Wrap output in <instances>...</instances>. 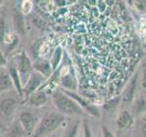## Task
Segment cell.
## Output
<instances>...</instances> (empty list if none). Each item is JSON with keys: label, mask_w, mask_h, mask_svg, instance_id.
Listing matches in <instances>:
<instances>
[{"label": "cell", "mask_w": 146, "mask_h": 137, "mask_svg": "<svg viewBox=\"0 0 146 137\" xmlns=\"http://www.w3.org/2000/svg\"><path fill=\"white\" fill-rule=\"evenodd\" d=\"M102 137H115V134H113L112 131L105 124L102 126Z\"/></svg>", "instance_id": "ffe728a7"}, {"label": "cell", "mask_w": 146, "mask_h": 137, "mask_svg": "<svg viewBox=\"0 0 146 137\" xmlns=\"http://www.w3.org/2000/svg\"><path fill=\"white\" fill-rule=\"evenodd\" d=\"M134 122L133 115L127 109H123L116 115V126L120 130H127L132 126Z\"/></svg>", "instance_id": "5b68a950"}, {"label": "cell", "mask_w": 146, "mask_h": 137, "mask_svg": "<svg viewBox=\"0 0 146 137\" xmlns=\"http://www.w3.org/2000/svg\"><path fill=\"white\" fill-rule=\"evenodd\" d=\"M121 102V96H118V97L113 98V99H110L109 100H107V102L103 104L102 111L105 113L115 112L117 110V108H118V105L120 104Z\"/></svg>", "instance_id": "8fae6325"}, {"label": "cell", "mask_w": 146, "mask_h": 137, "mask_svg": "<svg viewBox=\"0 0 146 137\" xmlns=\"http://www.w3.org/2000/svg\"><path fill=\"white\" fill-rule=\"evenodd\" d=\"M41 80H42L41 77L35 74V73L32 74L30 79L29 80V82H27L26 88H25V92L27 93V95H29L33 92V91H35L36 89L38 88L39 84L41 83Z\"/></svg>", "instance_id": "9c48e42d"}, {"label": "cell", "mask_w": 146, "mask_h": 137, "mask_svg": "<svg viewBox=\"0 0 146 137\" xmlns=\"http://www.w3.org/2000/svg\"><path fill=\"white\" fill-rule=\"evenodd\" d=\"M145 96H146V95H145Z\"/></svg>", "instance_id": "f1b7e54d"}, {"label": "cell", "mask_w": 146, "mask_h": 137, "mask_svg": "<svg viewBox=\"0 0 146 137\" xmlns=\"http://www.w3.org/2000/svg\"><path fill=\"white\" fill-rule=\"evenodd\" d=\"M10 76H11L12 81H13V84L16 85L18 91L21 92V85H20V81H19V77H18V73L16 68L13 67L10 68Z\"/></svg>", "instance_id": "ac0fdd59"}, {"label": "cell", "mask_w": 146, "mask_h": 137, "mask_svg": "<svg viewBox=\"0 0 146 137\" xmlns=\"http://www.w3.org/2000/svg\"><path fill=\"white\" fill-rule=\"evenodd\" d=\"M47 96L43 92H38V93H34L30 96L29 98V103L30 105L34 107H40L42 106L43 104L47 102Z\"/></svg>", "instance_id": "7c38bea8"}, {"label": "cell", "mask_w": 146, "mask_h": 137, "mask_svg": "<svg viewBox=\"0 0 146 137\" xmlns=\"http://www.w3.org/2000/svg\"><path fill=\"white\" fill-rule=\"evenodd\" d=\"M20 128H22L21 126H14L11 128V130L9 131V134L7 137H20L21 135V132H20Z\"/></svg>", "instance_id": "d6986e66"}, {"label": "cell", "mask_w": 146, "mask_h": 137, "mask_svg": "<svg viewBox=\"0 0 146 137\" xmlns=\"http://www.w3.org/2000/svg\"><path fill=\"white\" fill-rule=\"evenodd\" d=\"M64 119L65 117L62 114L57 113L48 114V115L44 116L36 128H35L34 137H41L55 131L63 122Z\"/></svg>", "instance_id": "7a4b0ae2"}, {"label": "cell", "mask_w": 146, "mask_h": 137, "mask_svg": "<svg viewBox=\"0 0 146 137\" xmlns=\"http://www.w3.org/2000/svg\"><path fill=\"white\" fill-rule=\"evenodd\" d=\"M141 117V134H143V137H146V113Z\"/></svg>", "instance_id": "603a6c76"}, {"label": "cell", "mask_w": 146, "mask_h": 137, "mask_svg": "<svg viewBox=\"0 0 146 137\" xmlns=\"http://www.w3.org/2000/svg\"><path fill=\"white\" fill-rule=\"evenodd\" d=\"M141 86L143 89H146V66L143 68L141 77Z\"/></svg>", "instance_id": "cb8c5ba5"}, {"label": "cell", "mask_w": 146, "mask_h": 137, "mask_svg": "<svg viewBox=\"0 0 146 137\" xmlns=\"http://www.w3.org/2000/svg\"><path fill=\"white\" fill-rule=\"evenodd\" d=\"M17 68L21 75L29 74L31 70V68H32L31 61L25 52H23L19 58V61H18V63H17Z\"/></svg>", "instance_id": "ba28073f"}, {"label": "cell", "mask_w": 146, "mask_h": 137, "mask_svg": "<svg viewBox=\"0 0 146 137\" xmlns=\"http://www.w3.org/2000/svg\"><path fill=\"white\" fill-rule=\"evenodd\" d=\"M0 127H1V124H0Z\"/></svg>", "instance_id": "83f0119b"}, {"label": "cell", "mask_w": 146, "mask_h": 137, "mask_svg": "<svg viewBox=\"0 0 146 137\" xmlns=\"http://www.w3.org/2000/svg\"><path fill=\"white\" fill-rule=\"evenodd\" d=\"M19 122L23 131H24L26 134H31L32 132L35 131V127H36V122L33 115L29 112H23L20 113L19 115Z\"/></svg>", "instance_id": "8992f818"}, {"label": "cell", "mask_w": 146, "mask_h": 137, "mask_svg": "<svg viewBox=\"0 0 146 137\" xmlns=\"http://www.w3.org/2000/svg\"><path fill=\"white\" fill-rule=\"evenodd\" d=\"M53 99L55 105L62 113L71 116H80L83 114V110L81 107L67 94L60 92L55 93Z\"/></svg>", "instance_id": "6da1fadb"}, {"label": "cell", "mask_w": 146, "mask_h": 137, "mask_svg": "<svg viewBox=\"0 0 146 137\" xmlns=\"http://www.w3.org/2000/svg\"><path fill=\"white\" fill-rule=\"evenodd\" d=\"M36 70H38L45 75H48L50 70H51V66L49 65V63L47 62L45 59H38L36 62Z\"/></svg>", "instance_id": "9a60e30c"}, {"label": "cell", "mask_w": 146, "mask_h": 137, "mask_svg": "<svg viewBox=\"0 0 146 137\" xmlns=\"http://www.w3.org/2000/svg\"><path fill=\"white\" fill-rule=\"evenodd\" d=\"M62 59V49L60 48H58L53 54V57L51 59V62H50V65L53 70H56L57 67L58 66V64L60 63V61Z\"/></svg>", "instance_id": "2e32d148"}, {"label": "cell", "mask_w": 146, "mask_h": 137, "mask_svg": "<svg viewBox=\"0 0 146 137\" xmlns=\"http://www.w3.org/2000/svg\"><path fill=\"white\" fill-rule=\"evenodd\" d=\"M65 93L68 96V97H70L72 100H74L75 102L81 107L82 110H83V109L86 110V111L88 112L90 115H92L94 117H100V115H102L100 109L97 106H95V105L90 103L89 102H86L85 99L76 95L75 93H71V92H70V91H68V90L65 91Z\"/></svg>", "instance_id": "277c9868"}, {"label": "cell", "mask_w": 146, "mask_h": 137, "mask_svg": "<svg viewBox=\"0 0 146 137\" xmlns=\"http://www.w3.org/2000/svg\"><path fill=\"white\" fill-rule=\"evenodd\" d=\"M1 3H2V2H1V1H0V5H1Z\"/></svg>", "instance_id": "4316f807"}, {"label": "cell", "mask_w": 146, "mask_h": 137, "mask_svg": "<svg viewBox=\"0 0 146 137\" xmlns=\"http://www.w3.org/2000/svg\"><path fill=\"white\" fill-rule=\"evenodd\" d=\"M83 137H93L90 127L86 121L83 122Z\"/></svg>", "instance_id": "44dd1931"}, {"label": "cell", "mask_w": 146, "mask_h": 137, "mask_svg": "<svg viewBox=\"0 0 146 137\" xmlns=\"http://www.w3.org/2000/svg\"><path fill=\"white\" fill-rule=\"evenodd\" d=\"M13 85L14 84L12 79L8 74H6V73L0 74V92L10 90L13 87Z\"/></svg>", "instance_id": "4fadbf2b"}, {"label": "cell", "mask_w": 146, "mask_h": 137, "mask_svg": "<svg viewBox=\"0 0 146 137\" xmlns=\"http://www.w3.org/2000/svg\"><path fill=\"white\" fill-rule=\"evenodd\" d=\"M79 127H80V122H76L73 124H71L70 127L68 128L67 132H65L63 137H76L78 131H79Z\"/></svg>", "instance_id": "e0dca14e"}, {"label": "cell", "mask_w": 146, "mask_h": 137, "mask_svg": "<svg viewBox=\"0 0 146 137\" xmlns=\"http://www.w3.org/2000/svg\"><path fill=\"white\" fill-rule=\"evenodd\" d=\"M14 25H15L16 30L19 34L24 35L26 33L24 19H23V17L20 15V14L17 13L16 15H14Z\"/></svg>", "instance_id": "5bb4252c"}, {"label": "cell", "mask_w": 146, "mask_h": 137, "mask_svg": "<svg viewBox=\"0 0 146 137\" xmlns=\"http://www.w3.org/2000/svg\"><path fill=\"white\" fill-rule=\"evenodd\" d=\"M5 64H6V59H5L4 56L2 55V53L0 52V67L4 66Z\"/></svg>", "instance_id": "484cf974"}, {"label": "cell", "mask_w": 146, "mask_h": 137, "mask_svg": "<svg viewBox=\"0 0 146 137\" xmlns=\"http://www.w3.org/2000/svg\"><path fill=\"white\" fill-rule=\"evenodd\" d=\"M6 39V27L4 20H0V42H3Z\"/></svg>", "instance_id": "7402d4cb"}, {"label": "cell", "mask_w": 146, "mask_h": 137, "mask_svg": "<svg viewBox=\"0 0 146 137\" xmlns=\"http://www.w3.org/2000/svg\"><path fill=\"white\" fill-rule=\"evenodd\" d=\"M135 3H137V4H135V6L138 10L146 11V2L145 1H137Z\"/></svg>", "instance_id": "d4e9b609"}, {"label": "cell", "mask_w": 146, "mask_h": 137, "mask_svg": "<svg viewBox=\"0 0 146 137\" xmlns=\"http://www.w3.org/2000/svg\"><path fill=\"white\" fill-rule=\"evenodd\" d=\"M139 71L134 72L130 78L129 81L127 82L126 86L124 87L122 93L121 95V102L124 104H131L133 102V100L136 98L137 94V90H138V86L140 83V76H139Z\"/></svg>", "instance_id": "3957f363"}, {"label": "cell", "mask_w": 146, "mask_h": 137, "mask_svg": "<svg viewBox=\"0 0 146 137\" xmlns=\"http://www.w3.org/2000/svg\"><path fill=\"white\" fill-rule=\"evenodd\" d=\"M17 102L13 99H5L0 102V109L6 114V115H11L14 110L16 108Z\"/></svg>", "instance_id": "30bf717a"}, {"label": "cell", "mask_w": 146, "mask_h": 137, "mask_svg": "<svg viewBox=\"0 0 146 137\" xmlns=\"http://www.w3.org/2000/svg\"><path fill=\"white\" fill-rule=\"evenodd\" d=\"M146 113V96L138 94L131 102V114L137 116H143Z\"/></svg>", "instance_id": "52a82bcc"}]
</instances>
